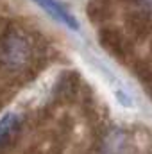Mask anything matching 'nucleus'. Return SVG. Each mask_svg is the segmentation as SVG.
<instances>
[{
  "label": "nucleus",
  "mask_w": 152,
  "mask_h": 154,
  "mask_svg": "<svg viewBox=\"0 0 152 154\" xmlns=\"http://www.w3.org/2000/svg\"><path fill=\"white\" fill-rule=\"evenodd\" d=\"M2 57L4 61L13 66V68H20L27 63V59L31 57V45L29 39L23 38L20 32L9 34L2 43Z\"/></svg>",
  "instance_id": "obj_1"
},
{
  "label": "nucleus",
  "mask_w": 152,
  "mask_h": 154,
  "mask_svg": "<svg viewBox=\"0 0 152 154\" xmlns=\"http://www.w3.org/2000/svg\"><path fill=\"white\" fill-rule=\"evenodd\" d=\"M34 2H38L39 4V7H43L50 16H54L57 22H61V23H65L68 29H75L77 31V22H75V18L57 2V0H34Z\"/></svg>",
  "instance_id": "obj_2"
},
{
  "label": "nucleus",
  "mask_w": 152,
  "mask_h": 154,
  "mask_svg": "<svg viewBox=\"0 0 152 154\" xmlns=\"http://www.w3.org/2000/svg\"><path fill=\"white\" fill-rule=\"evenodd\" d=\"M22 120L16 113H7L0 118V145H5L18 131H20Z\"/></svg>",
  "instance_id": "obj_3"
},
{
  "label": "nucleus",
  "mask_w": 152,
  "mask_h": 154,
  "mask_svg": "<svg viewBox=\"0 0 152 154\" xmlns=\"http://www.w3.org/2000/svg\"><path fill=\"white\" fill-rule=\"evenodd\" d=\"M132 2H134L136 5L147 9V11H152V0H132Z\"/></svg>",
  "instance_id": "obj_4"
}]
</instances>
